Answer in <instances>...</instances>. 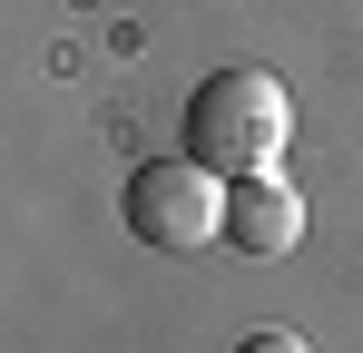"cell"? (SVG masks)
Here are the masks:
<instances>
[{
    "label": "cell",
    "mask_w": 363,
    "mask_h": 353,
    "mask_svg": "<svg viewBox=\"0 0 363 353\" xmlns=\"http://www.w3.org/2000/svg\"><path fill=\"white\" fill-rule=\"evenodd\" d=\"M285 138H295V108H285V89H275V69H206L196 89H186V157L196 167H216L226 186L236 176H265L285 157Z\"/></svg>",
    "instance_id": "1"
},
{
    "label": "cell",
    "mask_w": 363,
    "mask_h": 353,
    "mask_svg": "<svg viewBox=\"0 0 363 353\" xmlns=\"http://www.w3.org/2000/svg\"><path fill=\"white\" fill-rule=\"evenodd\" d=\"M128 235L138 245H167V255L216 245L226 235V176L196 167V157H147L128 176Z\"/></svg>",
    "instance_id": "2"
},
{
    "label": "cell",
    "mask_w": 363,
    "mask_h": 353,
    "mask_svg": "<svg viewBox=\"0 0 363 353\" xmlns=\"http://www.w3.org/2000/svg\"><path fill=\"white\" fill-rule=\"evenodd\" d=\"M226 235H236V255H285V245L304 235V196L275 167L236 176V186H226Z\"/></svg>",
    "instance_id": "3"
},
{
    "label": "cell",
    "mask_w": 363,
    "mask_h": 353,
    "mask_svg": "<svg viewBox=\"0 0 363 353\" xmlns=\"http://www.w3.org/2000/svg\"><path fill=\"white\" fill-rule=\"evenodd\" d=\"M236 353H314V344H304V334H245Z\"/></svg>",
    "instance_id": "4"
}]
</instances>
